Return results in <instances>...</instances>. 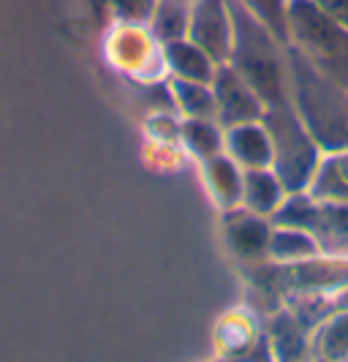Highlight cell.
I'll use <instances>...</instances> for the list:
<instances>
[{"mask_svg": "<svg viewBox=\"0 0 348 362\" xmlns=\"http://www.w3.org/2000/svg\"><path fill=\"white\" fill-rule=\"evenodd\" d=\"M286 60L289 101L299 120L324 153L348 150V90L318 71L292 44L286 47Z\"/></svg>", "mask_w": 348, "mask_h": 362, "instance_id": "cell-1", "label": "cell"}, {"mask_svg": "<svg viewBox=\"0 0 348 362\" xmlns=\"http://www.w3.org/2000/svg\"><path fill=\"white\" fill-rule=\"evenodd\" d=\"M234 41L229 66L256 90L264 107H277L289 101V60L286 47L280 44L256 17L245 11L239 0H229Z\"/></svg>", "mask_w": 348, "mask_h": 362, "instance_id": "cell-2", "label": "cell"}, {"mask_svg": "<svg viewBox=\"0 0 348 362\" xmlns=\"http://www.w3.org/2000/svg\"><path fill=\"white\" fill-rule=\"evenodd\" d=\"M261 123L272 142V169L286 185V191H308L313 177L321 166L324 150L311 136V131L294 112L292 101L267 107L261 115Z\"/></svg>", "mask_w": 348, "mask_h": 362, "instance_id": "cell-3", "label": "cell"}, {"mask_svg": "<svg viewBox=\"0 0 348 362\" xmlns=\"http://www.w3.org/2000/svg\"><path fill=\"white\" fill-rule=\"evenodd\" d=\"M289 44L348 90V28L324 14L313 0L289 3Z\"/></svg>", "mask_w": 348, "mask_h": 362, "instance_id": "cell-4", "label": "cell"}, {"mask_svg": "<svg viewBox=\"0 0 348 362\" xmlns=\"http://www.w3.org/2000/svg\"><path fill=\"white\" fill-rule=\"evenodd\" d=\"M107 60L117 71L128 74L139 85L145 82H161L166 74L164 47L152 36L150 25H133V22H114L107 33Z\"/></svg>", "mask_w": 348, "mask_h": 362, "instance_id": "cell-5", "label": "cell"}, {"mask_svg": "<svg viewBox=\"0 0 348 362\" xmlns=\"http://www.w3.org/2000/svg\"><path fill=\"white\" fill-rule=\"evenodd\" d=\"M188 38L199 44L215 63H229L232 41H234V22H232L229 0H193Z\"/></svg>", "mask_w": 348, "mask_h": 362, "instance_id": "cell-6", "label": "cell"}, {"mask_svg": "<svg viewBox=\"0 0 348 362\" xmlns=\"http://www.w3.org/2000/svg\"><path fill=\"white\" fill-rule=\"evenodd\" d=\"M212 95L218 109V123L223 128L239 126V123H253L264 115V101L256 95V90L239 76L229 63H220L212 76Z\"/></svg>", "mask_w": 348, "mask_h": 362, "instance_id": "cell-7", "label": "cell"}, {"mask_svg": "<svg viewBox=\"0 0 348 362\" xmlns=\"http://www.w3.org/2000/svg\"><path fill=\"white\" fill-rule=\"evenodd\" d=\"M223 237H226L229 251L237 256L242 264H264L270 259V240H272L270 218L251 213L245 207L226 210Z\"/></svg>", "mask_w": 348, "mask_h": 362, "instance_id": "cell-8", "label": "cell"}, {"mask_svg": "<svg viewBox=\"0 0 348 362\" xmlns=\"http://www.w3.org/2000/svg\"><path fill=\"white\" fill-rule=\"evenodd\" d=\"M223 150L242 166V169H264L272 166V142L261 120L239 123L223 128Z\"/></svg>", "mask_w": 348, "mask_h": 362, "instance_id": "cell-9", "label": "cell"}, {"mask_svg": "<svg viewBox=\"0 0 348 362\" xmlns=\"http://www.w3.org/2000/svg\"><path fill=\"white\" fill-rule=\"evenodd\" d=\"M202 175L204 185L210 191V199L215 202L223 213L242 204V177H245V169L226 150L204 158Z\"/></svg>", "mask_w": 348, "mask_h": 362, "instance_id": "cell-10", "label": "cell"}, {"mask_svg": "<svg viewBox=\"0 0 348 362\" xmlns=\"http://www.w3.org/2000/svg\"><path fill=\"white\" fill-rule=\"evenodd\" d=\"M161 47H164L166 74H172L174 79L202 82V85L212 82L220 63H215L199 44H193L191 38H177V41H166Z\"/></svg>", "mask_w": 348, "mask_h": 362, "instance_id": "cell-11", "label": "cell"}, {"mask_svg": "<svg viewBox=\"0 0 348 362\" xmlns=\"http://www.w3.org/2000/svg\"><path fill=\"white\" fill-rule=\"evenodd\" d=\"M311 235L321 254L348 262V202H318Z\"/></svg>", "mask_w": 348, "mask_h": 362, "instance_id": "cell-12", "label": "cell"}, {"mask_svg": "<svg viewBox=\"0 0 348 362\" xmlns=\"http://www.w3.org/2000/svg\"><path fill=\"white\" fill-rule=\"evenodd\" d=\"M286 197H289V191L280 182V177L275 175L272 166L245 169V177H242V204L239 207H245L251 213H258V216L264 218H272Z\"/></svg>", "mask_w": 348, "mask_h": 362, "instance_id": "cell-13", "label": "cell"}, {"mask_svg": "<svg viewBox=\"0 0 348 362\" xmlns=\"http://www.w3.org/2000/svg\"><path fill=\"white\" fill-rule=\"evenodd\" d=\"M308 191L318 202H348V150L324 153Z\"/></svg>", "mask_w": 348, "mask_h": 362, "instance_id": "cell-14", "label": "cell"}, {"mask_svg": "<svg viewBox=\"0 0 348 362\" xmlns=\"http://www.w3.org/2000/svg\"><path fill=\"white\" fill-rule=\"evenodd\" d=\"M321 254L318 243L311 232L305 229H292V226H277L272 229V240H270V259L267 262H277V264H302L308 259H316Z\"/></svg>", "mask_w": 348, "mask_h": 362, "instance_id": "cell-15", "label": "cell"}, {"mask_svg": "<svg viewBox=\"0 0 348 362\" xmlns=\"http://www.w3.org/2000/svg\"><path fill=\"white\" fill-rule=\"evenodd\" d=\"M308 349L321 360H348V308L332 310L313 329Z\"/></svg>", "mask_w": 348, "mask_h": 362, "instance_id": "cell-16", "label": "cell"}, {"mask_svg": "<svg viewBox=\"0 0 348 362\" xmlns=\"http://www.w3.org/2000/svg\"><path fill=\"white\" fill-rule=\"evenodd\" d=\"M174 109L183 117H202V120H218V109H215V95L212 85L202 82H188V79H169Z\"/></svg>", "mask_w": 348, "mask_h": 362, "instance_id": "cell-17", "label": "cell"}, {"mask_svg": "<svg viewBox=\"0 0 348 362\" xmlns=\"http://www.w3.org/2000/svg\"><path fill=\"white\" fill-rule=\"evenodd\" d=\"M191 6L193 0H158L155 11L150 19V30L161 44L188 38V25H191Z\"/></svg>", "mask_w": 348, "mask_h": 362, "instance_id": "cell-18", "label": "cell"}, {"mask_svg": "<svg viewBox=\"0 0 348 362\" xmlns=\"http://www.w3.org/2000/svg\"><path fill=\"white\" fill-rule=\"evenodd\" d=\"M180 142L196 156L199 161L210 158L223 150V126L218 120H202V117H185L180 123Z\"/></svg>", "mask_w": 348, "mask_h": 362, "instance_id": "cell-19", "label": "cell"}, {"mask_svg": "<svg viewBox=\"0 0 348 362\" xmlns=\"http://www.w3.org/2000/svg\"><path fill=\"white\" fill-rule=\"evenodd\" d=\"M280 44H289V3L292 0H239Z\"/></svg>", "mask_w": 348, "mask_h": 362, "instance_id": "cell-20", "label": "cell"}, {"mask_svg": "<svg viewBox=\"0 0 348 362\" xmlns=\"http://www.w3.org/2000/svg\"><path fill=\"white\" fill-rule=\"evenodd\" d=\"M158 0H109L112 14L117 22H133V25H150Z\"/></svg>", "mask_w": 348, "mask_h": 362, "instance_id": "cell-21", "label": "cell"}, {"mask_svg": "<svg viewBox=\"0 0 348 362\" xmlns=\"http://www.w3.org/2000/svg\"><path fill=\"white\" fill-rule=\"evenodd\" d=\"M324 14H330L335 22L348 28V0H313Z\"/></svg>", "mask_w": 348, "mask_h": 362, "instance_id": "cell-22", "label": "cell"}]
</instances>
